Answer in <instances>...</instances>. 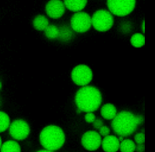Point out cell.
<instances>
[{
  "mask_svg": "<svg viewBox=\"0 0 155 152\" xmlns=\"http://www.w3.org/2000/svg\"><path fill=\"white\" fill-rule=\"evenodd\" d=\"M0 105H1V100H0Z\"/></svg>",
  "mask_w": 155,
  "mask_h": 152,
  "instance_id": "4dcf8cb0",
  "label": "cell"
},
{
  "mask_svg": "<svg viewBox=\"0 0 155 152\" xmlns=\"http://www.w3.org/2000/svg\"><path fill=\"white\" fill-rule=\"evenodd\" d=\"M107 4L111 13L124 16L133 12L136 5V0H107Z\"/></svg>",
  "mask_w": 155,
  "mask_h": 152,
  "instance_id": "5b68a950",
  "label": "cell"
},
{
  "mask_svg": "<svg viewBox=\"0 0 155 152\" xmlns=\"http://www.w3.org/2000/svg\"><path fill=\"white\" fill-rule=\"evenodd\" d=\"M72 36V32L71 30L66 27H62L61 28H59V36L61 39L62 41H68L69 40Z\"/></svg>",
  "mask_w": 155,
  "mask_h": 152,
  "instance_id": "ffe728a7",
  "label": "cell"
},
{
  "mask_svg": "<svg viewBox=\"0 0 155 152\" xmlns=\"http://www.w3.org/2000/svg\"><path fill=\"white\" fill-rule=\"evenodd\" d=\"M96 116L93 112H87L85 114L84 119L87 123H93L96 119Z\"/></svg>",
  "mask_w": 155,
  "mask_h": 152,
  "instance_id": "7402d4cb",
  "label": "cell"
},
{
  "mask_svg": "<svg viewBox=\"0 0 155 152\" xmlns=\"http://www.w3.org/2000/svg\"><path fill=\"white\" fill-rule=\"evenodd\" d=\"M110 129L106 125H104L99 129V134L101 135V136H107L110 134Z\"/></svg>",
  "mask_w": 155,
  "mask_h": 152,
  "instance_id": "603a6c76",
  "label": "cell"
},
{
  "mask_svg": "<svg viewBox=\"0 0 155 152\" xmlns=\"http://www.w3.org/2000/svg\"><path fill=\"white\" fill-rule=\"evenodd\" d=\"M144 27H145V26H144V21H143V22H142V31H143V33H144Z\"/></svg>",
  "mask_w": 155,
  "mask_h": 152,
  "instance_id": "83f0119b",
  "label": "cell"
},
{
  "mask_svg": "<svg viewBox=\"0 0 155 152\" xmlns=\"http://www.w3.org/2000/svg\"><path fill=\"white\" fill-rule=\"evenodd\" d=\"M102 95L95 87L85 85L79 88L76 93L74 101L78 109L84 112L97 110L102 103Z\"/></svg>",
  "mask_w": 155,
  "mask_h": 152,
  "instance_id": "7a4b0ae2",
  "label": "cell"
},
{
  "mask_svg": "<svg viewBox=\"0 0 155 152\" xmlns=\"http://www.w3.org/2000/svg\"><path fill=\"white\" fill-rule=\"evenodd\" d=\"M92 124H93V127L97 130H99L102 126L104 125V122L100 118H97V119L96 118V119Z\"/></svg>",
  "mask_w": 155,
  "mask_h": 152,
  "instance_id": "cb8c5ba5",
  "label": "cell"
},
{
  "mask_svg": "<svg viewBox=\"0 0 155 152\" xmlns=\"http://www.w3.org/2000/svg\"><path fill=\"white\" fill-rule=\"evenodd\" d=\"M91 25L99 31H106L110 30L114 22L111 13L106 10H98L96 11L91 18Z\"/></svg>",
  "mask_w": 155,
  "mask_h": 152,
  "instance_id": "277c9868",
  "label": "cell"
},
{
  "mask_svg": "<svg viewBox=\"0 0 155 152\" xmlns=\"http://www.w3.org/2000/svg\"><path fill=\"white\" fill-rule=\"evenodd\" d=\"M10 124V119L8 115L2 111H0V133L7 130Z\"/></svg>",
  "mask_w": 155,
  "mask_h": 152,
  "instance_id": "e0dca14e",
  "label": "cell"
},
{
  "mask_svg": "<svg viewBox=\"0 0 155 152\" xmlns=\"http://www.w3.org/2000/svg\"><path fill=\"white\" fill-rule=\"evenodd\" d=\"M1 88H2V83H1V82L0 81V90L1 89Z\"/></svg>",
  "mask_w": 155,
  "mask_h": 152,
  "instance_id": "f546056e",
  "label": "cell"
},
{
  "mask_svg": "<svg viewBox=\"0 0 155 152\" xmlns=\"http://www.w3.org/2000/svg\"><path fill=\"white\" fill-rule=\"evenodd\" d=\"M70 24L72 29L78 33L88 31L91 26V16L84 12H78L71 17Z\"/></svg>",
  "mask_w": 155,
  "mask_h": 152,
  "instance_id": "ba28073f",
  "label": "cell"
},
{
  "mask_svg": "<svg viewBox=\"0 0 155 152\" xmlns=\"http://www.w3.org/2000/svg\"><path fill=\"white\" fill-rule=\"evenodd\" d=\"M72 81L78 85H87L92 80L93 73L91 70L86 65L80 64L76 66L71 73Z\"/></svg>",
  "mask_w": 155,
  "mask_h": 152,
  "instance_id": "8992f818",
  "label": "cell"
},
{
  "mask_svg": "<svg viewBox=\"0 0 155 152\" xmlns=\"http://www.w3.org/2000/svg\"><path fill=\"white\" fill-rule=\"evenodd\" d=\"M143 122L142 115H135L129 111H121L112 119L111 126L115 134L119 136L127 137L132 134L137 126Z\"/></svg>",
  "mask_w": 155,
  "mask_h": 152,
  "instance_id": "6da1fadb",
  "label": "cell"
},
{
  "mask_svg": "<svg viewBox=\"0 0 155 152\" xmlns=\"http://www.w3.org/2000/svg\"><path fill=\"white\" fill-rule=\"evenodd\" d=\"M130 42L131 45L136 48H140L142 47L145 44V38L141 33H135L134 34L131 39Z\"/></svg>",
  "mask_w": 155,
  "mask_h": 152,
  "instance_id": "d6986e66",
  "label": "cell"
},
{
  "mask_svg": "<svg viewBox=\"0 0 155 152\" xmlns=\"http://www.w3.org/2000/svg\"><path fill=\"white\" fill-rule=\"evenodd\" d=\"M1 145H2V140H1V136H0V148H1Z\"/></svg>",
  "mask_w": 155,
  "mask_h": 152,
  "instance_id": "f1b7e54d",
  "label": "cell"
},
{
  "mask_svg": "<svg viewBox=\"0 0 155 152\" xmlns=\"http://www.w3.org/2000/svg\"><path fill=\"white\" fill-rule=\"evenodd\" d=\"M116 107L111 103L103 105L101 108V114L103 118L107 120H112L117 114Z\"/></svg>",
  "mask_w": 155,
  "mask_h": 152,
  "instance_id": "7c38bea8",
  "label": "cell"
},
{
  "mask_svg": "<svg viewBox=\"0 0 155 152\" xmlns=\"http://www.w3.org/2000/svg\"><path fill=\"white\" fill-rule=\"evenodd\" d=\"M0 152H21V146L16 141L8 140L2 143Z\"/></svg>",
  "mask_w": 155,
  "mask_h": 152,
  "instance_id": "5bb4252c",
  "label": "cell"
},
{
  "mask_svg": "<svg viewBox=\"0 0 155 152\" xmlns=\"http://www.w3.org/2000/svg\"><path fill=\"white\" fill-rule=\"evenodd\" d=\"M135 151L136 152H144V151H145V145H144V144H140L136 145Z\"/></svg>",
  "mask_w": 155,
  "mask_h": 152,
  "instance_id": "d4e9b609",
  "label": "cell"
},
{
  "mask_svg": "<svg viewBox=\"0 0 155 152\" xmlns=\"http://www.w3.org/2000/svg\"><path fill=\"white\" fill-rule=\"evenodd\" d=\"M102 138L98 132L89 130L85 132L81 137V144L88 151H95L101 145Z\"/></svg>",
  "mask_w": 155,
  "mask_h": 152,
  "instance_id": "9c48e42d",
  "label": "cell"
},
{
  "mask_svg": "<svg viewBox=\"0 0 155 152\" xmlns=\"http://www.w3.org/2000/svg\"><path fill=\"white\" fill-rule=\"evenodd\" d=\"M118 140H119V141L120 142H122L124 139V137H122V136H119L118 137Z\"/></svg>",
  "mask_w": 155,
  "mask_h": 152,
  "instance_id": "4316f807",
  "label": "cell"
},
{
  "mask_svg": "<svg viewBox=\"0 0 155 152\" xmlns=\"http://www.w3.org/2000/svg\"><path fill=\"white\" fill-rule=\"evenodd\" d=\"M44 31L46 37L48 39H53L59 36V28L54 25H48Z\"/></svg>",
  "mask_w": 155,
  "mask_h": 152,
  "instance_id": "ac0fdd59",
  "label": "cell"
},
{
  "mask_svg": "<svg viewBox=\"0 0 155 152\" xmlns=\"http://www.w3.org/2000/svg\"><path fill=\"white\" fill-rule=\"evenodd\" d=\"M36 152H54V151H49V150H47L45 149H44V150H39Z\"/></svg>",
  "mask_w": 155,
  "mask_h": 152,
  "instance_id": "484cf974",
  "label": "cell"
},
{
  "mask_svg": "<svg viewBox=\"0 0 155 152\" xmlns=\"http://www.w3.org/2000/svg\"><path fill=\"white\" fill-rule=\"evenodd\" d=\"M39 141L44 149L54 151L64 145L65 141V133L60 127L49 125L41 130L39 134Z\"/></svg>",
  "mask_w": 155,
  "mask_h": 152,
  "instance_id": "3957f363",
  "label": "cell"
},
{
  "mask_svg": "<svg viewBox=\"0 0 155 152\" xmlns=\"http://www.w3.org/2000/svg\"><path fill=\"white\" fill-rule=\"evenodd\" d=\"M48 25V20L44 15H38L33 21V27L35 29L39 31L44 30Z\"/></svg>",
  "mask_w": 155,
  "mask_h": 152,
  "instance_id": "9a60e30c",
  "label": "cell"
},
{
  "mask_svg": "<svg viewBox=\"0 0 155 152\" xmlns=\"http://www.w3.org/2000/svg\"><path fill=\"white\" fill-rule=\"evenodd\" d=\"M136 144L130 139H124L120 142L119 150L121 152H134Z\"/></svg>",
  "mask_w": 155,
  "mask_h": 152,
  "instance_id": "2e32d148",
  "label": "cell"
},
{
  "mask_svg": "<svg viewBox=\"0 0 155 152\" xmlns=\"http://www.w3.org/2000/svg\"><path fill=\"white\" fill-rule=\"evenodd\" d=\"M134 141L136 144H144L145 142V134L143 133H137L134 135Z\"/></svg>",
  "mask_w": 155,
  "mask_h": 152,
  "instance_id": "44dd1931",
  "label": "cell"
},
{
  "mask_svg": "<svg viewBox=\"0 0 155 152\" xmlns=\"http://www.w3.org/2000/svg\"><path fill=\"white\" fill-rule=\"evenodd\" d=\"M101 145L105 152H117L119 150L120 142L114 135H108L102 140Z\"/></svg>",
  "mask_w": 155,
  "mask_h": 152,
  "instance_id": "8fae6325",
  "label": "cell"
},
{
  "mask_svg": "<svg viewBox=\"0 0 155 152\" xmlns=\"http://www.w3.org/2000/svg\"><path fill=\"white\" fill-rule=\"evenodd\" d=\"M66 8L73 12H81L85 7L87 0H64Z\"/></svg>",
  "mask_w": 155,
  "mask_h": 152,
  "instance_id": "4fadbf2b",
  "label": "cell"
},
{
  "mask_svg": "<svg viewBox=\"0 0 155 152\" xmlns=\"http://www.w3.org/2000/svg\"><path fill=\"white\" fill-rule=\"evenodd\" d=\"M65 7L61 0H50L45 6L47 15L53 19L61 18L64 13Z\"/></svg>",
  "mask_w": 155,
  "mask_h": 152,
  "instance_id": "30bf717a",
  "label": "cell"
},
{
  "mask_svg": "<svg viewBox=\"0 0 155 152\" xmlns=\"http://www.w3.org/2000/svg\"><path fill=\"white\" fill-rule=\"evenodd\" d=\"M10 135L15 140H22L26 139L30 134V128L28 123L23 119H15L8 127Z\"/></svg>",
  "mask_w": 155,
  "mask_h": 152,
  "instance_id": "52a82bcc",
  "label": "cell"
}]
</instances>
